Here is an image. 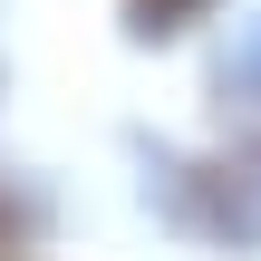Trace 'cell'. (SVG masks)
<instances>
[{
  "instance_id": "6da1fadb",
  "label": "cell",
  "mask_w": 261,
  "mask_h": 261,
  "mask_svg": "<svg viewBox=\"0 0 261 261\" xmlns=\"http://www.w3.org/2000/svg\"><path fill=\"white\" fill-rule=\"evenodd\" d=\"M203 10H213V0H126V29H136V39H184Z\"/></svg>"
},
{
  "instance_id": "7a4b0ae2",
  "label": "cell",
  "mask_w": 261,
  "mask_h": 261,
  "mask_svg": "<svg viewBox=\"0 0 261 261\" xmlns=\"http://www.w3.org/2000/svg\"><path fill=\"white\" fill-rule=\"evenodd\" d=\"M19 242H29V203L0 194V261H19Z\"/></svg>"
}]
</instances>
